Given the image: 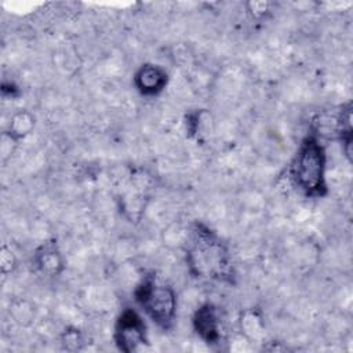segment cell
Segmentation results:
<instances>
[{"label":"cell","instance_id":"obj_1","mask_svg":"<svg viewBox=\"0 0 353 353\" xmlns=\"http://www.w3.org/2000/svg\"><path fill=\"white\" fill-rule=\"evenodd\" d=\"M291 175L295 185L309 196L325 192V153L319 141L306 138L292 161Z\"/></svg>","mask_w":353,"mask_h":353},{"label":"cell","instance_id":"obj_2","mask_svg":"<svg viewBox=\"0 0 353 353\" xmlns=\"http://www.w3.org/2000/svg\"><path fill=\"white\" fill-rule=\"evenodd\" d=\"M137 301L160 327L167 328L172 323L176 309V296L171 287L157 284L153 279H148L138 287Z\"/></svg>","mask_w":353,"mask_h":353},{"label":"cell","instance_id":"obj_3","mask_svg":"<svg viewBox=\"0 0 353 353\" xmlns=\"http://www.w3.org/2000/svg\"><path fill=\"white\" fill-rule=\"evenodd\" d=\"M190 263L201 274H222L226 268V254L219 241L210 232H199V237L190 251Z\"/></svg>","mask_w":353,"mask_h":353},{"label":"cell","instance_id":"obj_4","mask_svg":"<svg viewBox=\"0 0 353 353\" xmlns=\"http://www.w3.org/2000/svg\"><path fill=\"white\" fill-rule=\"evenodd\" d=\"M116 342L124 352L135 350L139 345L146 342L145 324L142 319L131 309L124 310L116 324Z\"/></svg>","mask_w":353,"mask_h":353},{"label":"cell","instance_id":"obj_5","mask_svg":"<svg viewBox=\"0 0 353 353\" xmlns=\"http://www.w3.org/2000/svg\"><path fill=\"white\" fill-rule=\"evenodd\" d=\"M167 83V73L156 65H143L135 74L137 88L145 95L160 92Z\"/></svg>","mask_w":353,"mask_h":353},{"label":"cell","instance_id":"obj_6","mask_svg":"<svg viewBox=\"0 0 353 353\" xmlns=\"http://www.w3.org/2000/svg\"><path fill=\"white\" fill-rule=\"evenodd\" d=\"M194 328L207 342H215L219 338V320L216 309L212 305L201 306L194 316Z\"/></svg>","mask_w":353,"mask_h":353},{"label":"cell","instance_id":"obj_7","mask_svg":"<svg viewBox=\"0 0 353 353\" xmlns=\"http://www.w3.org/2000/svg\"><path fill=\"white\" fill-rule=\"evenodd\" d=\"M36 262L41 272L47 274H57L62 269V259L54 245H43L36 254Z\"/></svg>","mask_w":353,"mask_h":353},{"label":"cell","instance_id":"obj_8","mask_svg":"<svg viewBox=\"0 0 353 353\" xmlns=\"http://www.w3.org/2000/svg\"><path fill=\"white\" fill-rule=\"evenodd\" d=\"M34 120L33 116L29 112H19L17 114H14L11 123H10V132L8 135L12 139H19L23 138L25 135H28L30 132V130L33 128Z\"/></svg>","mask_w":353,"mask_h":353},{"label":"cell","instance_id":"obj_9","mask_svg":"<svg viewBox=\"0 0 353 353\" xmlns=\"http://www.w3.org/2000/svg\"><path fill=\"white\" fill-rule=\"evenodd\" d=\"M241 330L255 338L261 334L262 330V319L259 317V314L255 310H247L243 313L241 316Z\"/></svg>","mask_w":353,"mask_h":353}]
</instances>
